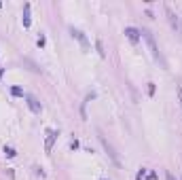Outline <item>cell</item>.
<instances>
[{"instance_id": "1", "label": "cell", "mask_w": 182, "mask_h": 180, "mask_svg": "<svg viewBox=\"0 0 182 180\" xmlns=\"http://www.w3.org/2000/svg\"><path fill=\"white\" fill-rule=\"evenodd\" d=\"M140 34H142V38L146 41V45H148V49H150V53H152V57L161 64V68H165L167 70V62H165V57H163V53L159 51V47H157V43H155V38H152V34H150V30H146V28H142L140 30Z\"/></svg>"}, {"instance_id": "2", "label": "cell", "mask_w": 182, "mask_h": 180, "mask_svg": "<svg viewBox=\"0 0 182 180\" xmlns=\"http://www.w3.org/2000/svg\"><path fill=\"white\" fill-rule=\"evenodd\" d=\"M97 136H100V142H102V146H104V150H106V153H108V157L112 159V163H114V165H121V159H119V155H117V150H114V146H112V144H110V142H108V140H106V138L102 136V132H100Z\"/></svg>"}, {"instance_id": "3", "label": "cell", "mask_w": 182, "mask_h": 180, "mask_svg": "<svg viewBox=\"0 0 182 180\" xmlns=\"http://www.w3.org/2000/svg\"><path fill=\"white\" fill-rule=\"evenodd\" d=\"M165 13H167V19H170V23H172V28L180 34V38H182V19L178 17V13H174L167 4H165Z\"/></svg>"}, {"instance_id": "4", "label": "cell", "mask_w": 182, "mask_h": 180, "mask_svg": "<svg viewBox=\"0 0 182 180\" xmlns=\"http://www.w3.org/2000/svg\"><path fill=\"white\" fill-rule=\"evenodd\" d=\"M70 32H72V36H74V38L81 43V47H83L85 51H89V41L85 38V34H83L81 30H76V28H70Z\"/></svg>"}, {"instance_id": "5", "label": "cell", "mask_w": 182, "mask_h": 180, "mask_svg": "<svg viewBox=\"0 0 182 180\" xmlns=\"http://www.w3.org/2000/svg\"><path fill=\"white\" fill-rule=\"evenodd\" d=\"M26 102H28V106H30V110H32V112H36V115H38V112L43 110V106H40V102H38V100H36L34 95H30V93H26Z\"/></svg>"}, {"instance_id": "6", "label": "cell", "mask_w": 182, "mask_h": 180, "mask_svg": "<svg viewBox=\"0 0 182 180\" xmlns=\"http://www.w3.org/2000/svg\"><path fill=\"white\" fill-rule=\"evenodd\" d=\"M30 11H32V6H30V2H26V4H23V17H21V23H23V28H30V26H32Z\"/></svg>"}, {"instance_id": "7", "label": "cell", "mask_w": 182, "mask_h": 180, "mask_svg": "<svg viewBox=\"0 0 182 180\" xmlns=\"http://www.w3.org/2000/svg\"><path fill=\"white\" fill-rule=\"evenodd\" d=\"M55 138H57V132H55V129H47V142H45V150H47V153L53 150V142H55Z\"/></svg>"}, {"instance_id": "8", "label": "cell", "mask_w": 182, "mask_h": 180, "mask_svg": "<svg viewBox=\"0 0 182 180\" xmlns=\"http://www.w3.org/2000/svg\"><path fill=\"white\" fill-rule=\"evenodd\" d=\"M125 36H127L131 43H138L142 34H140V30H138V28H125Z\"/></svg>"}, {"instance_id": "9", "label": "cell", "mask_w": 182, "mask_h": 180, "mask_svg": "<svg viewBox=\"0 0 182 180\" xmlns=\"http://www.w3.org/2000/svg\"><path fill=\"white\" fill-rule=\"evenodd\" d=\"M11 95H15V97H26V93L21 87H11Z\"/></svg>"}, {"instance_id": "10", "label": "cell", "mask_w": 182, "mask_h": 180, "mask_svg": "<svg viewBox=\"0 0 182 180\" xmlns=\"http://www.w3.org/2000/svg\"><path fill=\"white\" fill-rule=\"evenodd\" d=\"M95 49H97V53H100V57H106V51H104V45H102V41H100V38L95 41Z\"/></svg>"}, {"instance_id": "11", "label": "cell", "mask_w": 182, "mask_h": 180, "mask_svg": "<svg viewBox=\"0 0 182 180\" xmlns=\"http://www.w3.org/2000/svg\"><path fill=\"white\" fill-rule=\"evenodd\" d=\"M4 155H6L9 159H13L17 153H15V148H13V146H4Z\"/></svg>"}, {"instance_id": "12", "label": "cell", "mask_w": 182, "mask_h": 180, "mask_svg": "<svg viewBox=\"0 0 182 180\" xmlns=\"http://www.w3.org/2000/svg\"><path fill=\"white\" fill-rule=\"evenodd\" d=\"M36 45L40 47V49H43V47L47 45V38H45V36H43V34H40V36H38V41H36Z\"/></svg>"}, {"instance_id": "13", "label": "cell", "mask_w": 182, "mask_h": 180, "mask_svg": "<svg viewBox=\"0 0 182 180\" xmlns=\"http://www.w3.org/2000/svg\"><path fill=\"white\" fill-rule=\"evenodd\" d=\"M79 146H81V142H79V140H72V142H70V148H72V150H76Z\"/></svg>"}, {"instance_id": "14", "label": "cell", "mask_w": 182, "mask_h": 180, "mask_svg": "<svg viewBox=\"0 0 182 180\" xmlns=\"http://www.w3.org/2000/svg\"><path fill=\"white\" fill-rule=\"evenodd\" d=\"M148 95H155V83H148Z\"/></svg>"}, {"instance_id": "15", "label": "cell", "mask_w": 182, "mask_h": 180, "mask_svg": "<svg viewBox=\"0 0 182 180\" xmlns=\"http://www.w3.org/2000/svg\"><path fill=\"white\" fill-rule=\"evenodd\" d=\"M178 97H180V104H182V85H178Z\"/></svg>"}, {"instance_id": "16", "label": "cell", "mask_w": 182, "mask_h": 180, "mask_svg": "<svg viewBox=\"0 0 182 180\" xmlns=\"http://www.w3.org/2000/svg\"><path fill=\"white\" fill-rule=\"evenodd\" d=\"M167 180H176V178H174V174H167Z\"/></svg>"}, {"instance_id": "17", "label": "cell", "mask_w": 182, "mask_h": 180, "mask_svg": "<svg viewBox=\"0 0 182 180\" xmlns=\"http://www.w3.org/2000/svg\"><path fill=\"white\" fill-rule=\"evenodd\" d=\"M2 74H4V68H0V79H2Z\"/></svg>"}, {"instance_id": "18", "label": "cell", "mask_w": 182, "mask_h": 180, "mask_svg": "<svg viewBox=\"0 0 182 180\" xmlns=\"http://www.w3.org/2000/svg\"><path fill=\"white\" fill-rule=\"evenodd\" d=\"M0 9H2V4H0Z\"/></svg>"}, {"instance_id": "19", "label": "cell", "mask_w": 182, "mask_h": 180, "mask_svg": "<svg viewBox=\"0 0 182 180\" xmlns=\"http://www.w3.org/2000/svg\"><path fill=\"white\" fill-rule=\"evenodd\" d=\"M102 180H106V178H102Z\"/></svg>"}]
</instances>
